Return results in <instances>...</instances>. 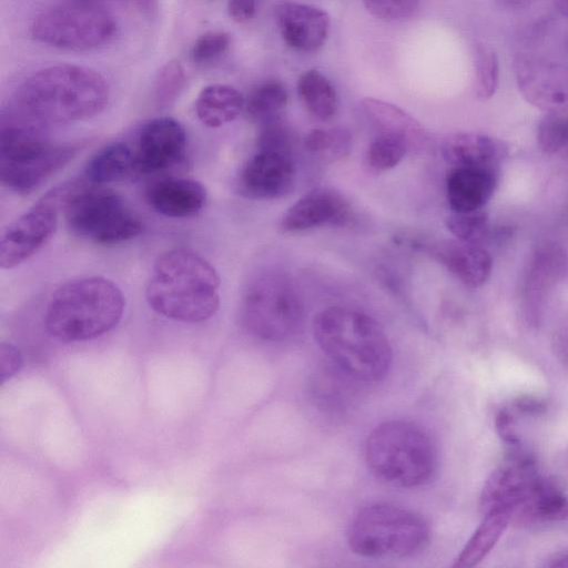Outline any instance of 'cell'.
Masks as SVG:
<instances>
[{"instance_id": "obj_1", "label": "cell", "mask_w": 568, "mask_h": 568, "mask_svg": "<svg viewBox=\"0 0 568 568\" xmlns=\"http://www.w3.org/2000/svg\"><path fill=\"white\" fill-rule=\"evenodd\" d=\"M109 85L98 71L79 64L44 67L27 77L14 95L16 110L41 124H62L99 114Z\"/></svg>"}, {"instance_id": "obj_2", "label": "cell", "mask_w": 568, "mask_h": 568, "mask_svg": "<svg viewBox=\"0 0 568 568\" xmlns=\"http://www.w3.org/2000/svg\"><path fill=\"white\" fill-rule=\"evenodd\" d=\"M220 276L202 255L186 248L161 254L145 288L150 307L179 322L199 323L220 307Z\"/></svg>"}, {"instance_id": "obj_3", "label": "cell", "mask_w": 568, "mask_h": 568, "mask_svg": "<svg viewBox=\"0 0 568 568\" xmlns=\"http://www.w3.org/2000/svg\"><path fill=\"white\" fill-rule=\"evenodd\" d=\"M320 348L345 374L364 382L385 377L392 347L382 326L369 315L348 307H329L313 321Z\"/></svg>"}, {"instance_id": "obj_4", "label": "cell", "mask_w": 568, "mask_h": 568, "mask_svg": "<svg viewBox=\"0 0 568 568\" xmlns=\"http://www.w3.org/2000/svg\"><path fill=\"white\" fill-rule=\"evenodd\" d=\"M42 126L19 111L2 113L0 181L8 190L18 194L32 192L84 146L82 143L51 142Z\"/></svg>"}, {"instance_id": "obj_5", "label": "cell", "mask_w": 568, "mask_h": 568, "mask_svg": "<svg viewBox=\"0 0 568 568\" xmlns=\"http://www.w3.org/2000/svg\"><path fill=\"white\" fill-rule=\"evenodd\" d=\"M124 305L122 291L109 278H75L51 295L45 311V328L52 337L67 343L92 339L118 325Z\"/></svg>"}, {"instance_id": "obj_6", "label": "cell", "mask_w": 568, "mask_h": 568, "mask_svg": "<svg viewBox=\"0 0 568 568\" xmlns=\"http://www.w3.org/2000/svg\"><path fill=\"white\" fill-rule=\"evenodd\" d=\"M365 455L376 477L400 487L426 484L437 464L436 448L428 434L405 420H389L374 428Z\"/></svg>"}, {"instance_id": "obj_7", "label": "cell", "mask_w": 568, "mask_h": 568, "mask_svg": "<svg viewBox=\"0 0 568 568\" xmlns=\"http://www.w3.org/2000/svg\"><path fill=\"white\" fill-rule=\"evenodd\" d=\"M63 214L69 230L85 241L111 245L142 232V221L116 192L99 189L84 179L67 183Z\"/></svg>"}, {"instance_id": "obj_8", "label": "cell", "mask_w": 568, "mask_h": 568, "mask_svg": "<svg viewBox=\"0 0 568 568\" xmlns=\"http://www.w3.org/2000/svg\"><path fill=\"white\" fill-rule=\"evenodd\" d=\"M428 537L429 528L423 517L387 504L362 508L347 531L352 551L371 558L410 556L426 545Z\"/></svg>"}, {"instance_id": "obj_9", "label": "cell", "mask_w": 568, "mask_h": 568, "mask_svg": "<svg viewBox=\"0 0 568 568\" xmlns=\"http://www.w3.org/2000/svg\"><path fill=\"white\" fill-rule=\"evenodd\" d=\"M116 32V20L98 0H61L40 12L31 24L36 41L69 51L103 47Z\"/></svg>"}, {"instance_id": "obj_10", "label": "cell", "mask_w": 568, "mask_h": 568, "mask_svg": "<svg viewBox=\"0 0 568 568\" xmlns=\"http://www.w3.org/2000/svg\"><path fill=\"white\" fill-rule=\"evenodd\" d=\"M243 326L265 341H283L295 335L303 324V306L287 277L263 273L245 287L240 307Z\"/></svg>"}, {"instance_id": "obj_11", "label": "cell", "mask_w": 568, "mask_h": 568, "mask_svg": "<svg viewBox=\"0 0 568 568\" xmlns=\"http://www.w3.org/2000/svg\"><path fill=\"white\" fill-rule=\"evenodd\" d=\"M515 74L530 104L548 112L568 110V38L556 51L517 54Z\"/></svg>"}, {"instance_id": "obj_12", "label": "cell", "mask_w": 568, "mask_h": 568, "mask_svg": "<svg viewBox=\"0 0 568 568\" xmlns=\"http://www.w3.org/2000/svg\"><path fill=\"white\" fill-rule=\"evenodd\" d=\"M60 210L61 200L54 187L14 220L1 236V268H13L40 251L57 230Z\"/></svg>"}, {"instance_id": "obj_13", "label": "cell", "mask_w": 568, "mask_h": 568, "mask_svg": "<svg viewBox=\"0 0 568 568\" xmlns=\"http://www.w3.org/2000/svg\"><path fill=\"white\" fill-rule=\"evenodd\" d=\"M546 478L532 456L515 452L487 478L480 495L481 510L507 509L515 518L541 488Z\"/></svg>"}, {"instance_id": "obj_14", "label": "cell", "mask_w": 568, "mask_h": 568, "mask_svg": "<svg viewBox=\"0 0 568 568\" xmlns=\"http://www.w3.org/2000/svg\"><path fill=\"white\" fill-rule=\"evenodd\" d=\"M185 148L186 133L179 121L168 116L150 120L138 136L135 171L142 174L163 172L183 160Z\"/></svg>"}, {"instance_id": "obj_15", "label": "cell", "mask_w": 568, "mask_h": 568, "mask_svg": "<svg viewBox=\"0 0 568 568\" xmlns=\"http://www.w3.org/2000/svg\"><path fill=\"white\" fill-rule=\"evenodd\" d=\"M295 175V165L290 154L258 150L243 166L237 187L248 199H278L294 189Z\"/></svg>"}, {"instance_id": "obj_16", "label": "cell", "mask_w": 568, "mask_h": 568, "mask_svg": "<svg viewBox=\"0 0 568 568\" xmlns=\"http://www.w3.org/2000/svg\"><path fill=\"white\" fill-rule=\"evenodd\" d=\"M274 14L278 31L290 48L311 53L325 44L331 26L325 10L311 4L281 1Z\"/></svg>"}, {"instance_id": "obj_17", "label": "cell", "mask_w": 568, "mask_h": 568, "mask_svg": "<svg viewBox=\"0 0 568 568\" xmlns=\"http://www.w3.org/2000/svg\"><path fill=\"white\" fill-rule=\"evenodd\" d=\"M351 217V204L338 191L316 189L296 201L282 215L283 233L302 232L323 225H344Z\"/></svg>"}, {"instance_id": "obj_18", "label": "cell", "mask_w": 568, "mask_h": 568, "mask_svg": "<svg viewBox=\"0 0 568 568\" xmlns=\"http://www.w3.org/2000/svg\"><path fill=\"white\" fill-rule=\"evenodd\" d=\"M565 251L555 243H542L531 254L520 287L521 305L527 317L534 321L550 291L566 268Z\"/></svg>"}, {"instance_id": "obj_19", "label": "cell", "mask_w": 568, "mask_h": 568, "mask_svg": "<svg viewBox=\"0 0 568 568\" xmlns=\"http://www.w3.org/2000/svg\"><path fill=\"white\" fill-rule=\"evenodd\" d=\"M423 250L468 287H480L490 277L493 258L480 244L445 239L425 243Z\"/></svg>"}, {"instance_id": "obj_20", "label": "cell", "mask_w": 568, "mask_h": 568, "mask_svg": "<svg viewBox=\"0 0 568 568\" xmlns=\"http://www.w3.org/2000/svg\"><path fill=\"white\" fill-rule=\"evenodd\" d=\"M499 169L454 166L446 178V196L454 213L480 211L493 196Z\"/></svg>"}, {"instance_id": "obj_21", "label": "cell", "mask_w": 568, "mask_h": 568, "mask_svg": "<svg viewBox=\"0 0 568 568\" xmlns=\"http://www.w3.org/2000/svg\"><path fill=\"white\" fill-rule=\"evenodd\" d=\"M145 197L149 205L159 214L184 219L202 211L206 202V191L195 180L169 176L150 184Z\"/></svg>"}, {"instance_id": "obj_22", "label": "cell", "mask_w": 568, "mask_h": 568, "mask_svg": "<svg viewBox=\"0 0 568 568\" xmlns=\"http://www.w3.org/2000/svg\"><path fill=\"white\" fill-rule=\"evenodd\" d=\"M443 158L454 166L499 169L506 159L507 145L499 139L469 132L453 133L440 144Z\"/></svg>"}, {"instance_id": "obj_23", "label": "cell", "mask_w": 568, "mask_h": 568, "mask_svg": "<svg viewBox=\"0 0 568 568\" xmlns=\"http://www.w3.org/2000/svg\"><path fill=\"white\" fill-rule=\"evenodd\" d=\"M361 109L375 135L384 134L403 139L409 149L424 144L426 133L423 125L399 106L366 98L362 100Z\"/></svg>"}, {"instance_id": "obj_24", "label": "cell", "mask_w": 568, "mask_h": 568, "mask_svg": "<svg viewBox=\"0 0 568 568\" xmlns=\"http://www.w3.org/2000/svg\"><path fill=\"white\" fill-rule=\"evenodd\" d=\"M242 93L227 84H210L195 100V113L209 128H220L235 120L244 110Z\"/></svg>"}, {"instance_id": "obj_25", "label": "cell", "mask_w": 568, "mask_h": 568, "mask_svg": "<svg viewBox=\"0 0 568 568\" xmlns=\"http://www.w3.org/2000/svg\"><path fill=\"white\" fill-rule=\"evenodd\" d=\"M483 519L454 562L456 568H468L479 564L497 544L513 514L507 509L491 508L483 511Z\"/></svg>"}, {"instance_id": "obj_26", "label": "cell", "mask_w": 568, "mask_h": 568, "mask_svg": "<svg viewBox=\"0 0 568 568\" xmlns=\"http://www.w3.org/2000/svg\"><path fill=\"white\" fill-rule=\"evenodd\" d=\"M133 171L134 150L122 142H115L102 148L88 161L83 179L91 185H101L124 179Z\"/></svg>"}, {"instance_id": "obj_27", "label": "cell", "mask_w": 568, "mask_h": 568, "mask_svg": "<svg viewBox=\"0 0 568 568\" xmlns=\"http://www.w3.org/2000/svg\"><path fill=\"white\" fill-rule=\"evenodd\" d=\"M300 99L310 114L320 120L332 119L338 108L337 94L329 79L316 69L306 70L297 81Z\"/></svg>"}, {"instance_id": "obj_28", "label": "cell", "mask_w": 568, "mask_h": 568, "mask_svg": "<svg viewBox=\"0 0 568 568\" xmlns=\"http://www.w3.org/2000/svg\"><path fill=\"white\" fill-rule=\"evenodd\" d=\"M519 520L532 523L560 521L568 519V494L551 477L515 516Z\"/></svg>"}, {"instance_id": "obj_29", "label": "cell", "mask_w": 568, "mask_h": 568, "mask_svg": "<svg viewBox=\"0 0 568 568\" xmlns=\"http://www.w3.org/2000/svg\"><path fill=\"white\" fill-rule=\"evenodd\" d=\"M288 102V93L284 84L270 80L257 85L244 104L247 118L260 126L281 119Z\"/></svg>"}, {"instance_id": "obj_30", "label": "cell", "mask_w": 568, "mask_h": 568, "mask_svg": "<svg viewBox=\"0 0 568 568\" xmlns=\"http://www.w3.org/2000/svg\"><path fill=\"white\" fill-rule=\"evenodd\" d=\"M305 149L322 159L337 161L346 156L352 148V135L345 128L312 130L304 140Z\"/></svg>"}, {"instance_id": "obj_31", "label": "cell", "mask_w": 568, "mask_h": 568, "mask_svg": "<svg viewBox=\"0 0 568 568\" xmlns=\"http://www.w3.org/2000/svg\"><path fill=\"white\" fill-rule=\"evenodd\" d=\"M537 143L549 155H568V110L548 112L538 123Z\"/></svg>"}, {"instance_id": "obj_32", "label": "cell", "mask_w": 568, "mask_h": 568, "mask_svg": "<svg viewBox=\"0 0 568 568\" xmlns=\"http://www.w3.org/2000/svg\"><path fill=\"white\" fill-rule=\"evenodd\" d=\"M475 94L478 100L490 99L498 87L499 62L495 51L477 44L474 53Z\"/></svg>"}, {"instance_id": "obj_33", "label": "cell", "mask_w": 568, "mask_h": 568, "mask_svg": "<svg viewBox=\"0 0 568 568\" xmlns=\"http://www.w3.org/2000/svg\"><path fill=\"white\" fill-rule=\"evenodd\" d=\"M408 144L392 135H375L366 152L367 164L375 171L395 168L409 151Z\"/></svg>"}, {"instance_id": "obj_34", "label": "cell", "mask_w": 568, "mask_h": 568, "mask_svg": "<svg viewBox=\"0 0 568 568\" xmlns=\"http://www.w3.org/2000/svg\"><path fill=\"white\" fill-rule=\"evenodd\" d=\"M448 231L465 242L480 244L490 236L488 215L483 210L470 213H454L447 217Z\"/></svg>"}, {"instance_id": "obj_35", "label": "cell", "mask_w": 568, "mask_h": 568, "mask_svg": "<svg viewBox=\"0 0 568 568\" xmlns=\"http://www.w3.org/2000/svg\"><path fill=\"white\" fill-rule=\"evenodd\" d=\"M186 74L183 65L178 60L164 63L154 78L153 98L161 106L170 105L184 89Z\"/></svg>"}, {"instance_id": "obj_36", "label": "cell", "mask_w": 568, "mask_h": 568, "mask_svg": "<svg viewBox=\"0 0 568 568\" xmlns=\"http://www.w3.org/2000/svg\"><path fill=\"white\" fill-rule=\"evenodd\" d=\"M231 44V37L224 31H207L200 36L191 49V59L196 64L213 62L224 54Z\"/></svg>"}, {"instance_id": "obj_37", "label": "cell", "mask_w": 568, "mask_h": 568, "mask_svg": "<svg viewBox=\"0 0 568 568\" xmlns=\"http://www.w3.org/2000/svg\"><path fill=\"white\" fill-rule=\"evenodd\" d=\"M292 142V131L282 118L260 126L258 150L275 151L291 155Z\"/></svg>"}, {"instance_id": "obj_38", "label": "cell", "mask_w": 568, "mask_h": 568, "mask_svg": "<svg viewBox=\"0 0 568 568\" xmlns=\"http://www.w3.org/2000/svg\"><path fill=\"white\" fill-rule=\"evenodd\" d=\"M419 0H363L366 10L384 21H398L410 17Z\"/></svg>"}, {"instance_id": "obj_39", "label": "cell", "mask_w": 568, "mask_h": 568, "mask_svg": "<svg viewBox=\"0 0 568 568\" xmlns=\"http://www.w3.org/2000/svg\"><path fill=\"white\" fill-rule=\"evenodd\" d=\"M22 366V356L20 351L9 344L2 343L0 347V376L1 382L4 383L7 379L16 375Z\"/></svg>"}, {"instance_id": "obj_40", "label": "cell", "mask_w": 568, "mask_h": 568, "mask_svg": "<svg viewBox=\"0 0 568 568\" xmlns=\"http://www.w3.org/2000/svg\"><path fill=\"white\" fill-rule=\"evenodd\" d=\"M495 426L499 437L514 447L520 445V439L515 429L514 413L509 407L500 408L495 418Z\"/></svg>"}, {"instance_id": "obj_41", "label": "cell", "mask_w": 568, "mask_h": 568, "mask_svg": "<svg viewBox=\"0 0 568 568\" xmlns=\"http://www.w3.org/2000/svg\"><path fill=\"white\" fill-rule=\"evenodd\" d=\"M510 408L521 415L538 416L547 410V403L535 396H521L511 403Z\"/></svg>"}, {"instance_id": "obj_42", "label": "cell", "mask_w": 568, "mask_h": 568, "mask_svg": "<svg viewBox=\"0 0 568 568\" xmlns=\"http://www.w3.org/2000/svg\"><path fill=\"white\" fill-rule=\"evenodd\" d=\"M256 6L257 0H229L227 10L234 21L244 23L254 17Z\"/></svg>"}, {"instance_id": "obj_43", "label": "cell", "mask_w": 568, "mask_h": 568, "mask_svg": "<svg viewBox=\"0 0 568 568\" xmlns=\"http://www.w3.org/2000/svg\"><path fill=\"white\" fill-rule=\"evenodd\" d=\"M105 4V2H116L123 6L131 7L139 13L151 18L156 14L159 8V0H98Z\"/></svg>"}, {"instance_id": "obj_44", "label": "cell", "mask_w": 568, "mask_h": 568, "mask_svg": "<svg viewBox=\"0 0 568 568\" xmlns=\"http://www.w3.org/2000/svg\"><path fill=\"white\" fill-rule=\"evenodd\" d=\"M549 567H568V551L556 554L549 559Z\"/></svg>"}, {"instance_id": "obj_45", "label": "cell", "mask_w": 568, "mask_h": 568, "mask_svg": "<svg viewBox=\"0 0 568 568\" xmlns=\"http://www.w3.org/2000/svg\"><path fill=\"white\" fill-rule=\"evenodd\" d=\"M498 1L509 8H520V7L527 6L532 0H498Z\"/></svg>"}, {"instance_id": "obj_46", "label": "cell", "mask_w": 568, "mask_h": 568, "mask_svg": "<svg viewBox=\"0 0 568 568\" xmlns=\"http://www.w3.org/2000/svg\"><path fill=\"white\" fill-rule=\"evenodd\" d=\"M557 11L568 18V0H554Z\"/></svg>"}]
</instances>
